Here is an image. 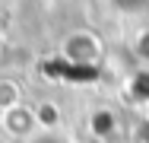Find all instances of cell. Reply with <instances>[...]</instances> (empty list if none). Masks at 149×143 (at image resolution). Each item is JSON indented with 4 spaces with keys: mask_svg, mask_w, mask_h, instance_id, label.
Masks as SVG:
<instances>
[{
    "mask_svg": "<svg viewBox=\"0 0 149 143\" xmlns=\"http://www.w3.org/2000/svg\"><path fill=\"white\" fill-rule=\"evenodd\" d=\"M63 54L76 64H95L102 54V38L92 35V32H73L63 41Z\"/></svg>",
    "mask_w": 149,
    "mask_h": 143,
    "instance_id": "1",
    "label": "cell"
},
{
    "mask_svg": "<svg viewBox=\"0 0 149 143\" xmlns=\"http://www.w3.org/2000/svg\"><path fill=\"white\" fill-rule=\"evenodd\" d=\"M3 124H6V134H13V137H35L38 130V121H35V114L26 108V105H16V108H10V111H3Z\"/></svg>",
    "mask_w": 149,
    "mask_h": 143,
    "instance_id": "2",
    "label": "cell"
},
{
    "mask_svg": "<svg viewBox=\"0 0 149 143\" xmlns=\"http://www.w3.org/2000/svg\"><path fill=\"white\" fill-rule=\"evenodd\" d=\"M29 143H73V137L67 130H57V127H41Z\"/></svg>",
    "mask_w": 149,
    "mask_h": 143,
    "instance_id": "3",
    "label": "cell"
},
{
    "mask_svg": "<svg viewBox=\"0 0 149 143\" xmlns=\"http://www.w3.org/2000/svg\"><path fill=\"white\" fill-rule=\"evenodd\" d=\"M19 105V86L16 83H0V108L10 111Z\"/></svg>",
    "mask_w": 149,
    "mask_h": 143,
    "instance_id": "4",
    "label": "cell"
},
{
    "mask_svg": "<svg viewBox=\"0 0 149 143\" xmlns=\"http://www.w3.org/2000/svg\"><path fill=\"white\" fill-rule=\"evenodd\" d=\"M136 57L149 60V29H143V32H140V38H136Z\"/></svg>",
    "mask_w": 149,
    "mask_h": 143,
    "instance_id": "5",
    "label": "cell"
},
{
    "mask_svg": "<svg viewBox=\"0 0 149 143\" xmlns=\"http://www.w3.org/2000/svg\"><path fill=\"white\" fill-rule=\"evenodd\" d=\"M89 143H105V140H102V137H92V140Z\"/></svg>",
    "mask_w": 149,
    "mask_h": 143,
    "instance_id": "6",
    "label": "cell"
}]
</instances>
